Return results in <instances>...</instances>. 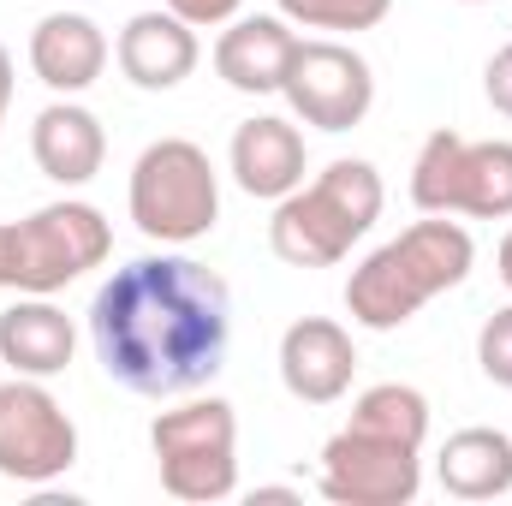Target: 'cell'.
<instances>
[{
    "label": "cell",
    "mask_w": 512,
    "mask_h": 506,
    "mask_svg": "<svg viewBox=\"0 0 512 506\" xmlns=\"http://www.w3.org/2000/svg\"><path fill=\"white\" fill-rule=\"evenodd\" d=\"M471 262H477V245H471V233H465L459 221H447V215L411 221L399 239H387L382 251H370L352 268V280H346V310H352L358 328L393 334V328H405L429 298L465 286Z\"/></svg>",
    "instance_id": "7a4b0ae2"
},
{
    "label": "cell",
    "mask_w": 512,
    "mask_h": 506,
    "mask_svg": "<svg viewBox=\"0 0 512 506\" xmlns=\"http://www.w3.org/2000/svg\"><path fill=\"white\" fill-rule=\"evenodd\" d=\"M114 54L137 90H179L197 72V24H185L179 12H137Z\"/></svg>",
    "instance_id": "5bb4252c"
},
{
    "label": "cell",
    "mask_w": 512,
    "mask_h": 506,
    "mask_svg": "<svg viewBox=\"0 0 512 506\" xmlns=\"http://www.w3.org/2000/svg\"><path fill=\"white\" fill-rule=\"evenodd\" d=\"M149 447L161 465V489L173 501L215 506L239 495V417L227 399H185L149 423Z\"/></svg>",
    "instance_id": "5b68a950"
},
{
    "label": "cell",
    "mask_w": 512,
    "mask_h": 506,
    "mask_svg": "<svg viewBox=\"0 0 512 506\" xmlns=\"http://www.w3.org/2000/svg\"><path fill=\"white\" fill-rule=\"evenodd\" d=\"M114 251V227L102 221L96 203H48L36 215H24L18 227H6V292H60L72 280H84L90 268H102Z\"/></svg>",
    "instance_id": "8992f818"
},
{
    "label": "cell",
    "mask_w": 512,
    "mask_h": 506,
    "mask_svg": "<svg viewBox=\"0 0 512 506\" xmlns=\"http://www.w3.org/2000/svg\"><path fill=\"white\" fill-rule=\"evenodd\" d=\"M298 54V36L286 30V18H233L215 42V72L239 90V96H274L286 84V66Z\"/></svg>",
    "instance_id": "9a60e30c"
},
{
    "label": "cell",
    "mask_w": 512,
    "mask_h": 506,
    "mask_svg": "<svg viewBox=\"0 0 512 506\" xmlns=\"http://www.w3.org/2000/svg\"><path fill=\"white\" fill-rule=\"evenodd\" d=\"M72 346H78L72 322L48 298L24 292L12 310H0V364H12V376H60L72 364Z\"/></svg>",
    "instance_id": "e0dca14e"
},
{
    "label": "cell",
    "mask_w": 512,
    "mask_h": 506,
    "mask_svg": "<svg viewBox=\"0 0 512 506\" xmlns=\"http://www.w3.org/2000/svg\"><path fill=\"white\" fill-rule=\"evenodd\" d=\"M411 203L423 215L507 221L512 215V143L507 137L471 143L459 131H429L417 161H411Z\"/></svg>",
    "instance_id": "52a82bcc"
},
{
    "label": "cell",
    "mask_w": 512,
    "mask_h": 506,
    "mask_svg": "<svg viewBox=\"0 0 512 506\" xmlns=\"http://www.w3.org/2000/svg\"><path fill=\"white\" fill-rule=\"evenodd\" d=\"M161 6H167V12H179L185 24H197V30H209V24H233L245 0H161Z\"/></svg>",
    "instance_id": "7402d4cb"
},
{
    "label": "cell",
    "mask_w": 512,
    "mask_h": 506,
    "mask_svg": "<svg viewBox=\"0 0 512 506\" xmlns=\"http://www.w3.org/2000/svg\"><path fill=\"white\" fill-rule=\"evenodd\" d=\"M0 292H6V227H0Z\"/></svg>",
    "instance_id": "484cf974"
},
{
    "label": "cell",
    "mask_w": 512,
    "mask_h": 506,
    "mask_svg": "<svg viewBox=\"0 0 512 506\" xmlns=\"http://www.w3.org/2000/svg\"><path fill=\"white\" fill-rule=\"evenodd\" d=\"M387 12L393 0H280V18L304 30H376Z\"/></svg>",
    "instance_id": "ffe728a7"
},
{
    "label": "cell",
    "mask_w": 512,
    "mask_h": 506,
    "mask_svg": "<svg viewBox=\"0 0 512 506\" xmlns=\"http://www.w3.org/2000/svg\"><path fill=\"white\" fill-rule=\"evenodd\" d=\"M465 6H489V0H465Z\"/></svg>",
    "instance_id": "4316f807"
},
{
    "label": "cell",
    "mask_w": 512,
    "mask_h": 506,
    "mask_svg": "<svg viewBox=\"0 0 512 506\" xmlns=\"http://www.w3.org/2000/svg\"><path fill=\"white\" fill-rule=\"evenodd\" d=\"M280 96L292 102V114L316 131H352L364 126V114L376 108V72L358 48L346 42H304L286 66Z\"/></svg>",
    "instance_id": "30bf717a"
},
{
    "label": "cell",
    "mask_w": 512,
    "mask_h": 506,
    "mask_svg": "<svg viewBox=\"0 0 512 506\" xmlns=\"http://www.w3.org/2000/svg\"><path fill=\"white\" fill-rule=\"evenodd\" d=\"M131 221L155 245H197L221 221V179L203 143L191 137H161L137 155L131 167Z\"/></svg>",
    "instance_id": "277c9868"
},
{
    "label": "cell",
    "mask_w": 512,
    "mask_h": 506,
    "mask_svg": "<svg viewBox=\"0 0 512 506\" xmlns=\"http://www.w3.org/2000/svg\"><path fill=\"white\" fill-rule=\"evenodd\" d=\"M435 477L453 501H495L512 495V435L501 429H459L447 435L441 459H435Z\"/></svg>",
    "instance_id": "ac0fdd59"
},
{
    "label": "cell",
    "mask_w": 512,
    "mask_h": 506,
    "mask_svg": "<svg viewBox=\"0 0 512 506\" xmlns=\"http://www.w3.org/2000/svg\"><path fill=\"white\" fill-rule=\"evenodd\" d=\"M346 423H358L370 435H393V441L423 447L429 441V399L417 387H405V381H382V387H364L358 393V405H352Z\"/></svg>",
    "instance_id": "d6986e66"
},
{
    "label": "cell",
    "mask_w": 512,
    "mask_h": 506,
    "mask_svg": "<svg viewBox=\"0 0 512 506\" xmlns=\"http://www.w3.org/2000/svg\"><path fill=\"white\" fill-rule=\"evenodd\" d=\"M30 155L36 167L54 179V185H90L108 161V131L90 108H78L72 96L66 102H48L30 126Z\"/></svg>",
    "instance_id": "2e32d148"
},
{
    "label": "cell",
    "mask_w": 512,
    "mask_h": 506,
    "mask_svg": "<svg viewBox=\"0 0 512 506\" xmlns=\"http://www.w3.org/2000/svg\"><path fill=\"white\" fill-rule=\"evenodd\" d=\"M477 364H483V376L495 381V387H512V304L483 322V334H477Z\"/></svg>",
    "instance_id": "44dd1931"
},
{
    "label": "cell",
    "mask_w": 512,
    "mask_h": 506,
    "mask_svg": "<svg viewBox=\"0 0 512 506\" xmlns=\"http://www.w3.org/2000/svg\"><path fill=\"white\" fill-rule=\"evenodd\" d=\"M96 364L137 399L197 393L233 346V292L197 256H137L90 298Z\"/></svg>",
    "instance_id": "6da1fadb"
},
{
    "label": "cell",
    "mask_w": 512,
    "mask_h": 506,
    "mask_svg": "<svg viewBox=\"0 0 512 506\" xmlns=\"http://www.w3.org/2000/svg\"><path fill=\"white\" fill-rule=\"evenodd\" d=\"M382 173L370 161H328L310 185L286 191L268 221V245L292 268H334L382 221Z\"/></svg>",
    "instance_id": "3957f363"
},
{
    "label": "cell",
    "mask_w": 512,
    "mask_h": 506,
    "mask_svg": "<svg viewBox=\"0 0 512 506\" xmlns=\"http://www.w3.org/2000/svg\"><path fill=\"white\" fill-rule=\"evenodd\" d=\"M358 376V346L334 316H298L280 334V381L304 405H334Z\"/></svg>",
    "instance_id": "8fae6325"
},
{
    "label": "cell",
    "mask_w": 512,
    "mask_h": 506,
    "mask_svg": "<svg viewBox=\"0 0 512 506\" xmlns=\"http://www.w3.org/2000/svg\"><path fill=\"white\" fill-rule=\"evenodd\" d=\"M6 102H12V54L0 42V120H6Z\"/></svg>",
    "instance_id": "cb8c5ba5"
},
{
    "label": "cell",
    "mask_w": 512,
    "mask_h": 506,
    "mask_svg": "<svg viewBox=\"0 0 512 506\" xmlns=\"http://www.w3.org/2000/svg\"><path fill=\"white\" fill-rule=\"evenodd\" d=\"M72 465H78V423L36 376H12L0 387V477L42 489Z\"/></svg>",
    "instance_id": "ba28073f"
},
{
    "label": "cell",
    "mask_w": 512,
    "mask_h": 506,
    "mask_svg": "<svg viewBox=\"0 0 512 506\" xmlns=\"http://www.w3.org/2000/svg\"><path fill=\"white\" fill-rule=\"evenodd\" d=\"M495 262H501V280H507V292H512V233L501 239V256H495Z\"/></svg>",
    "instance_id": "d4e9b609"
},
{
    "label": "cell",
    "mask_w": 512,
    "mask_h": 506,
    "mask_svg": "<svg viewBox=\"0 0 512 506\" xmlns=\"http://www.w3.org/2000/svg\"><path fill=\"white\" fill-rule=\"evenodd\" d=\"M483 90H489L495 114H507V120H512V42H507V48H495V60L483 66Z\"/></svg>",
    "instance_id": "603a6c76"
},
{
    "label": "cell",
    "mask_w": 512,
    "mask_h": 506,
    "mask_svg": "<svg viewBox=\"0 0 512 506\" xmlns=\"http://www.w3.org/2000/svg\"><path fill=\"white\" fill-rule=\"evenodd\" d=\"M316 483L334 506H411L423 489V447L346 423L340 435H328Z\"/></svg>",
    "instance_id": "9c48e42d"
},
{
    "label": "cell",
    "mask_w": 512,
    "mask_h": 506,
    "mask_svg": "<svg viewBox=\"0 0 512 506\" xmlns=\"http://www.w3.org/2000/svg\"><path fill=\"white\" fill-rule=\"evenodd\" d=\"M227 167H233V179H239L245 197L280 203L286 191L304 185V137L280 114H256V120H245V126L233 131Z\"/></svg>",
    "instance_id": "4fadbf2b"
},
{
    "label": "cell",
    "mask_w": 512,
    "mask_h": 506,
    "mask_svg": "<svg viewBox=\"0 0 512 506\" xmlns=\"http://www.w3.org/2000/svg\"><path fill=\"white\" fill-rule=\"evenodd\" d=\"M108 66V36L90 12H48L30 30V72L54 96H84Z\"/></svg>",
    "instance_id": "7c38bea8"
}]
</instances>
